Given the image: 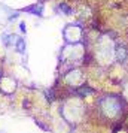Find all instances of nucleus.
Listing matches in <instances>:
<instances>
[{"instance_id": "f257e3e1", "label": "nucleus", "mask_w": 128, "mask_h": 133, "mask_svg": "<svg viewBox=\"0 0 128 133\" xmlns=\"http://www.w3.org/2000/svg\"><path fill=\"white\" fill-rule=\"evenodd\" d=\"M100 108L106 117L109 118H115L119 115V112L122 111V103L119 100V97L116 96H106L104 99H101L100 102Z\"/></svg>"}, {"instance_id": "f03ea898", "label": "nucleus", "mask_w": 128, "mask_h": 133, "mask_svg": "<svg viewBox=\"0 0 128 133\" xmlns=\"http://www.w3.org/2000/svg\"><path fill=\"white\" fill-rule=\"evenodd\" d=\"M61 54H63V58H64L66 61L78 63V61L82 58V55H84V48H82L80 43H74V45L67 43V45L63 48Z\"/></svg>"}, {"instance_id": "7ed1b4c3", "label": "nucleus", "mask_w": 128, "mask_h": 133, "mask_svg": "<svg viewBox=\"0 0 128 133\" xmlns=\"http://www.w3.org/2000/svg\"><path fill=\"white\" fill-rule=\"evenodd\" d=\"M61 112L69 121H78L84 114V106H82V103L78 102H67L61 108Z\"/></svg>"}, {"instance_id": "20e7f679", "label": "nucleus", "mask_w": 128, "mask_h": 133, "mask_svg": "<svg viewBox=\"0 0 128 133\" xmlns=\"http://www.w3.org/2000/svg\"><path fill=\"white\" fill-rule=\"evenodd\" d=\"M64 41L70 45H74V43H80V41L84 39V31H82V27L78 24H69L66 29H64Z\"/></svg>"}, {"instance_id": "39448f33", "label": "nucleus", "mask_w": 128, "mask_h": 133, "mask_svg": "<svg viewBox=\"0 0 128 133\" xmlns=\"http://www.w3.org/2000/svg\"><path fill=\"white\" fill-rule=\"evenodd\" d=\"M98 57L100 58H106V61H110L112 57H115V48L106 36L100 39V45H98Z\"/></svg>"}, {"instance_id": "423d86ee", "label": "nucleus", "mask_w": 128, "mask_h": 133, "mask_svg": "<svg viewBox=\"0 0 128 133\" xmlns=\"http://www.w3.org/2000/svg\"><path fill=\"white\" fill-rule=\"evenodd\" d=\"M66 82H69V84L72 85H82L84 84V75H82V72L80 70H78V69H73V70H70V72L66 75Z\"/></svg>"}, {"instance_id": "0eeeda50", "label": "nucleus", "mask_w": 128, "mask_h": 133, "mask_svg": "<svg viewBox=\"0 0 128 133\" xmlns=\"http://www.w3.org/2000/svg\"><path fill=\"white\" fill-rule=\"evenodd\" d=\"M128 57V52H127V48L124 46V45H118L115 48V60L118 63H124V61L127 60Z\"/></svg>"}, {"instance_id": "6e6552de", "label": "nucleus", "mask_w": 128, "mask_h": 133, "mask_svg": "<svg viewBox=\"0 0 128 133\" xmlns=\"http://www.w3.org/2000/svg\"><path fill=\"white\" fill-rule=\"evenodd\" d=\"M13 39H15V36H13V35H9V33H5V35H2V41H3V43H5L6 46H9V45L12 43Z\"/></svg>"}, {"instance_id": "1a4fd4ad", "label": "nucleus", "mask_w": 128, "mask_h": 133, "mask_svg": "<svg viewBox=\"0 0 128 133\" xmlns=\"http://www.w3.org/2000/svg\"><path fill=\"white\" fill-rule=\"evenodd\" d=\"M15 48H17L18 52H24L25 51V41L24 39L18 37V39H17V45H15Z\"/></svg>"}, {"instance_id": "9d476101", "label": "nucleus", "mask_w": 128, "mask_h": 133, "mask_svg": "<svg viewBox=\"0 0 128 133\" xmlns=\"http://www.w3.org/2000/svg\"><path fill=\"white\" fill-rule=\"evenodd\" d=\"M28 12H31V14H39V15H42V12H43V6L42 5H37V6H33L31 9H27Z\"/></svg>"}, {"instance_id": "9b49d317", "label": "nucleus", "mask_w": 128, "mask_h": 133, "mask_svg": "<svg viewBox=\"0 0 128 133\" xmlns=\"http://www.w3.org/2000/svg\"><path fill=\"white\" fill-rule=\"evenodd\" d=\"M60 9H63V11H64L66 14H72V12H73L72 9H69V6H67V5H60Z\"/></svg>"}, {"instance_id": "f8f14e48", "label": "nucleus", "mask_w": 128, "mask_h": 133, "mask_svg": "<svg viewBox=\"0 0 128 133\" xmlns=\"http://www.w3.org/2000/svg\"><path fill=\"white\" fill-rule=\"evenodd\" d=\"M19 29H21V33H25V30H27V27H25L24 23H21V24H19Z\"/></svg>"}, {"instance_id": "ddd939ff", "label": "nucleus", "mask_w": 128, "mask_h": 133, "mask_svg": "<svg viewBox=\"0 0 128 133\" xmlns=\"http://www.w3.org/2000/svg\"><path fill=\"white\" fill-rule=\"evenodd\" d=\"M125 94H127V96H128V85H127V87H125Z\"/></svg>"}]
</instances>
